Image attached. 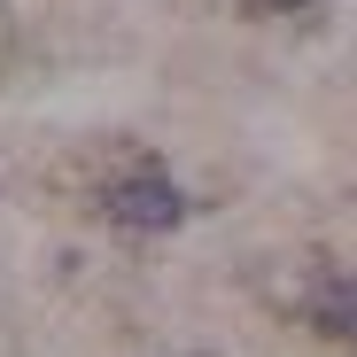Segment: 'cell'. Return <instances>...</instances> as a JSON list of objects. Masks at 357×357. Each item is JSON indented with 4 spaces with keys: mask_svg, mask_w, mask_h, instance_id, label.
I'll use <instances>...</instances> for the list:
<instances>
[{
    "mask_svg": "<svg viewBox=\"0 0 357 357\" xmlns=\"http://www.w3.org/2000/svg\"><path fill=\"white\" fill-rule=\"evenodd\" d=\"M101 210L125 233H171L178 218H187V195H178L171 178H155V171H132V178H116V187L101 195Z\"/></svg>",
    "mask_w": 357,
    "mask_h": 357,
    "instance_id": "obj_1",
    "label": "cell"
},
{
    "mask_svg": "<svg viewBox=\"0 0 357 357\" xmlns=\"http://www.w3.org/2000/svg\"><path fill=\"white\" fill-rule=\"evenodd\" d=\"M311 326L334 334V342H357V272H319L311 280Z\"/></svg>",
    "mask_w": 357,
    "mask_h": 357,
    "instance_id": "obj_2",
    "label": "cell"
},
{
    "mask_svg": "<svg viewBox=\"0 0 357 357\" xmlns=\"http://www.w3.org/2000/svg\"><path fill=\"white\" fill-rule=\"evenodd\" d=\"M249 8H257V16H264V8L280 16V8H311V0H249Z\"/></svg>",
    "mask_w": 357,
    "mask_h": 357,
    "instance_id": "obj_3",
    "label": "cell"
}]
</instances>
